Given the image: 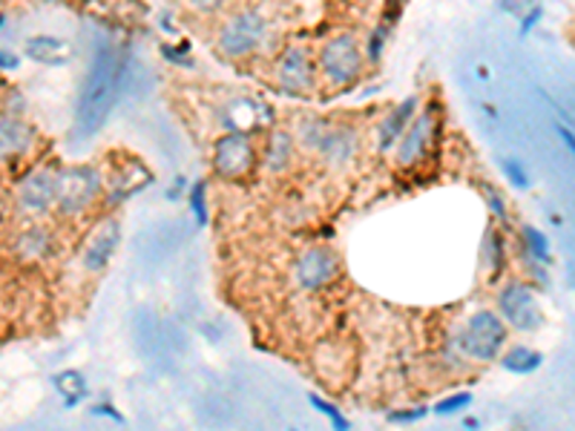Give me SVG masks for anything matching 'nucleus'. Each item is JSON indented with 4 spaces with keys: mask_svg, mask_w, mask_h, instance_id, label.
Returning <instances> with one entry per match:
<instances>
[{
    "mask_svg": "<svg viewBox=\"0 0 575 431\" xmlns=\"http://www.w3.org/2000/svg\"><path fill=\"white\" fill-rule=\"evenodd\" d=\"M104 187L102 170L93 164H75V167L58 170V190H55V205L63 215L84 213Z\"/></svg>",
    "mask_w": 575,
    "mask_h": 431,
    "instance_id": "1",
    "label": "nucleus"
},
{
    "mask_svg": "<svg viewBox=\"0 0 575 431\" xmlns=\"http://www.w3.org/2000/svg\"><path fill=\"white\" fill-rule=\"evenodd\" d=\"M463 354L478 362H495L506 342V323L495 311H478L469 316L467 328L458 337Z\"/></svg>",
    "mask_w": 575,
    "mask_h": 431,
    "instance_id": "2",
    "label": "nucleus"
},
{
    "mask_svg": "<svg viewBox=\"0 0 575 431\" xmlns=\"http://www.w3.org/2000/svg\"><path fill=\"white\" fill-rule=\"evenodd\" d=\"M268 24L257 9H242L234 18H227L225 26L219 30V53L227 58H248L265 40Z\"/></svg>",
    "mask_w": 575,
    "mask_h": 431,
    "instance_id": "3",
    "label": "nucleus"
},
{
    "mask_svg": "<svg viewBox=\"0 0 575 431\" xmlns=\"http://www.w3.org/2000/svg\"><path fill=\"white\" fill-rule=\"evenodd\" d=\"M497 316L504 319L506 328L515 331H538L544 323L541 305H538L536 291L524 282H509L504 291L497 293Z\"/></svg>",
    "mask_w": 575,
    "mask_h": 431,
    "instance_id": "4",
    "label": "nucleus"
},
{
    "mask_svg": "<svg viewBox=\"0 0 575 431\" xmlns=\"http://www.w3.org/2000/svg\"><path fill=\"white\" fill-rule=\"evenodd\" d=\"M319 67L335 86L351 84L363 72V49L354 35H337L319 53Z\"/></svg>",
    "mask_w": 575,
    "mask_h": 431,
    "instance_id": "5",
    "label": "nucleus"
},
{
    "mask_svg": "<svg viewBox=\"0 0 575 431\" xmlns=\"http://www.w3.org/2000/svg\"><path fill=\"white\" fill-rule=\"evenodd\" d=\"M254 164H257V150L245 132H227L213 147V170L222 178L248 176Z\"/></svg>",
    "mask_w": 575,
    "mask_h": 431,
    "instance_id": "6",
    "label": "nucleus"
},
{
    "mask_svg": "<svg viewBox=\"0 0 575 431\" xmlns=\"http://www.w3.org/2000/svg\"><path fill=\"white\" fill-rule=\"evenodd\" d=\"M55 190H58V170L38 167L17 187V205L30 215L47 213L55 205Z\"/></svg>",
    "mask_w": 575,
    "mask_h": 431,
    "instance_id": "7",
    "label": "nucleus"
},
{
    "mask_svg": "<svg viewBox=\"0 0 575 431\" xmlns=\"http://www.w3.org/2000/svg\"><path fill=\"white\" fill-rule=\"evenodd\" d=\"M118 245H121V224L116 219H104L102 224H95V231L90 233V240L81 247V265L90 273H102L109 259L116 256Z\"/></svg>",
    "mask_w": 575,
    "mask_h": 431,
    "instance_id": "8",
    "label": "nucleus"
},
{
    "mask_svg": "<svg viewBox=\"0 0 575 431\" xmlns=\"http://www.w3.org/2000/svg\"><path fill=\"white\" fill-rule=\"evenodd\" d=\"M435 130H437L435 109H426L423 116L412 118L409 127L403 130V136L397 139V162L403 164V167L418 164L420 159L429 153L432 139H435Z\"/></svg>",
    "mask_w": 575,
    "mask_h": 431,
    "instance_id": "9",
    "label": "nucleus"
},
{
    "mask_svg": "<svg viewBox=\"0 0 575 431\" xmlns=\"http://www.w3.org/2000/svg\"><path fill=\"white\" fill-rule=\"evenodd\" d=\"M337 268H340V259H337L335 251L317 245L300 256V263H296V282L305 291H319V288L328 286L337 277Z\"/></svg>",
    "mask_w": 575,
    "mask_h": 431,
    "instance_id": "10",
    "label": "nucleus"
},
{
    "mask_svg": "<svg viewBox=\"0 0 575 431\" xmlns=\"http://www.w3.org/2000/svg\"><path fill=\"white\" fill-rule=\"evenodd\" d=\"M277 81H280L282 93L305 95L314 84L312 55L303 47H288L277 63Z\"/></svg>",
    "mask_w": 575,
    "mask_h": 431,
    "instance_id": "11",
    "label": "nucleus"
},
{
    "mask_svg": "<svg viewBox=\"0 0 575 431\" xmlns=\"http://www.w3.org/2000/svg\"><path fill=\"white\" fill-rule=\"evenodd\" d=\"M360 147V139L357 132L351 130V127H345V124H331L328 121L326 132H322V139L317 141V150L322 159H326L331 167H342V164H349L351 159H354V153H357Z\"/></svg>",
    "mask_w": 575,
    "mask_h": 431,
    "instance_id": "12",
    "label": "nucleus"
},
{
    "mask_svg": "<svg viewBox=\"0 0 575 431\" xmlns=\"http://www.w3.org/2000/svg\"><path fill=\"white\" fill-rule=\"evenodd\" d=\"M265 121H271V109L262 107L259 101L250 98H234L227 101L225 109H222V124H225L231 132H254L259 130Z\"/></svg>",
    "mask_w": 575,
    "mask_h": 431,
    "instance_id": "13",
    "label": "nucleus"
},
{
    "mask_svg": "<svg viewBox=\"0 0 575 431\" xmlns=\"http://www.w3.org/2000/svg\"><path fill=\"white\" fill-rule=\"evenodd\" d=\"M24 55L30 61L47 63V67H63L72 61V44L67 38H55V35H35L26 40Z\"/></svg>",
    "mask_w": 575,
    "mask_h": 431,
    "instance_id": "14",
    "label": "nucleus"
},
{
    "mask_svg": "<svg viewBox=\"0 0 575 431\" xmlns=\"http://www.w3.org/2000/svg\"><path fill=\"white\" fill-rule=\"evenodd\" d=\"M35 139V130L17 116H0V162L26 153Z\"/></svg>",
    "mask_w": 575,
    "mask_h": 431,
    "instance_id": "15",
    "label": "nucleus"
},
{
    "mask_svg": "<svg viewBox=\"0 0 575 431\" xmlns=\"http://www.w3.org/2000/svg\"><path fill=\"white\" fill-rule=\"evenodd\" d=\"M418 104L420 101L414 98V95H409L403 104H397L389 116L383 118L380 127H377V147H380V150H391V147L397 144V139L403 136V130L409 127V121L414 118V113H418Z\"/></svg>",
    "mask_w": 575,
    "mask_h": 431,
    "instance_id": "16",
    "label": "nucleus"
},
{
    "mask_svg": "<svg viewBox=\"0 0 575 431\" xmlns=\"http://www.w3.org/2000/svg\"><path fill=\"white\" fill-rule=\"evenodd\" d=\"M55 392L63 400V408H75L86 400V394H90V385H86V377L81 371L67 369L61 374H55L52 380Z\"/></svg>",
    "mask_w": 575,
    "mask_h": 431,
    "instance_id": "17",
    "label": "nucleus"
},
{
    "mask_svg": "<svg viewBox=\"0 0 575 431\" xmlns=\"http://www.w3.org/2000/svg\"><path fill=\"white\" fill-rule=\"evenodd\" d=\"M291 159H294V139L285 130H273L268 139V150H265V167L271 173H282V170H288Z\"/></svg>",
    "mask_w": 575,
    "mask_h": 431,
    "instance_id": "18",
    "label": "nucleus"
},
{
    "mask_svg": "<svg viewBox=\"0 0 575 431\" xmlns=\"http://www.w3.org/2000/svg\"><path fill=\"white\" fill-rule=\"evenodd\" d=\"M501 365H504V371H509V374L527 377V374H536V371L544 365V357L538 354V351H532V348L518 346L501 357Z\"/></svg>",
    "mask_w": 575,
    "mask_h": 431,
    "instance_id": "19",
    "label": "nucleus"
},
{
    "mask_svg": "<svg viewBox=\"0 0 575 431\" xmlns=\"http://www.w3.org/2000/svg\"><path fill=\"white\" fill-rule=\"evenodd\" d=\"M521 236H524V245H527L529 256H532V263H538V265L552 263V247H550V240H547V233H541L538 228H532V224H524Z\"/></svg>",
    "mask_w": 575,
    "mask_h": 431,
    "instance_id": "20",
    "label": "nucleus"
},
{
    "mask_svg": "<svg viewBox=\"0 0 575 431\" xmlns=\"http://www.w3.org/2000/svg\"><path fill=\"white\" fill-rule=\"evenodd\" d=\"M49 245H52V240H49V233L40 231V228H30V231L17 240V251H21V256H26V259H40L44 254H49Z\"/></svg>",
    "mask_w": 575,
    "mask_h": 431,
    "instance_id": "21",
    "label": "nucleus"
},
{
    "mask_svg": "<svg viewBox=\"0 0 575 431\" xmlns=\"http://www.w3.org/2000/svg\"><path fill=\"white\" fill-rule=\"evenodd\" d=\"M483 254H486V268L497 277L501 268H504V245H501V236H497L495 231L486 233V240H483Z\"/></svg>",
    "mask_w": 575,
    "mask_h": 431,
    "instance_id": "22",
    "label": "nucleus"
},
{
    "mask_svg": "<svg viewBox=\"0 0 575 431\" xmlns=\"http://www.w3.org/2000/svg\"><path fill=\"white\" fill-rule=\"evenodd\" d=\"M187 199H190V210H193L196 215V224H208V187H204V182L190 185Z\"/></svg>",
    "mask_w": 575,
    "mask_h": 431,
    "instance_id": "23",
    "label": "nucleus"
},
{
    "mask_svg": "<svg viewBox=\"0 0 575 431\" xmlns=\"http://www.w3.org/2000/svg\"><path fill=\"white\" fill-rule=\"evenodd\" d=\"M469 406H472V394H469V392L449 394V397H444V400L437 403V406H435V415H441V417L460 415V411H467Z\"/></svg>",
    "mask_w": 575,
    "mask_h": 431,
    "instance_id": "24",
    "label": "nucleus"
},
{
    "mask_svg": "<svg viewBox=\"0 0 575 431\" xmlns=\"http://www.w3.org/2000/svg\"><path fill=\"white\" fill-rule=\"evenodd\" d=\"M308 403H312V406L317 408L319 415H326L328 420H331V426H335V429H340V431H349L351 429L349 417H342L340 408L331 406V403H328V400H322L319 394H308Z\"/></svg>",
    "mask_w": 575,
    "mask_h": 431,
    "instance_id": "25",
    "label": "nucleus"
},
{
    "mask_svg": "<svg viewBox=\"0 0 575 431\" xmlns=\"http://www.w3.org/2000/svg\"><path fill=\"white\" fill-rule=\"evenodd\" d=\"M504 170H506V176H509V182H513L518 190H527L529 176H527V170H524L521 162H515V159H506Z\"/></svg>",
    "mask_w": 575,
    "mask_h": 431,
    "instance_id": "26",
    "label": "nucleus"
},
{
    "mask_svg": "<svg viewBox=\"0 0 575 431\" xmlns=\"http://www.w3.org/2000/svg\"><path fill=\"white\" fill-rule=\"evenodd\" d=\"M429 415V408H400V411H391L389 423H418L423 417Z\"/></svg>",
    "mask_w": 575,
    "mask_h": 431,
    "instance_id": "27",
    "label": "nucleus"
},
{
    "mask_svg": "<svg viewBox=\"0 0 575 431\" xmlns=\"http://www.w3.org/2000/svg\"><path fill=\"white\" fill-rule=\"evenodd\" d=\"M483 196H486V205H490L492 213H495L497 219H501V222H504V219H506L504 196H501V193H497L495 187H490V185H483Z\"/></svg>",
    "mask_w": 575,
    "mask_h": 431,
    "instance_id": "28",
    "label": "nucleus"
},
{
    "mask_svg": "<svg viewBox=\"0 0 575 431\" xmlns=\"http://www.w3.org/2000/svg\"><path fill=\"white\" fill-rule=\"evenodd\" d=\"M187 190V178L185 176H176V185H171V190H167V199L171 201H179L181 193Z\"/></svg>",
    "mask_w": 575,
    "mask_h": 431,
    "instance_id": "29",
    "label": "nucleus"
},
{
    "mask_svg": "<svg viewBox=\"0 0 575 431\" xmlns=\"http://www.w3.org/2000/svg\"><path fill=\"white\" fill-rule=\"evenodd\" d=\"M538 21H541V9H532V12H529V15L521 21V35H529Z\"/></svg>",
    "mask_w": 575,
    "mask_h": 431,
    "instance_id": "30",
    "label": "nucleus"
},
{
    "mask_svg": "<svg viewBox=\"0 0 575 431\" xmlns=\"http://www.w3.org/2000/svg\"><path fill=\"white\" fill-rule=\"evenodd\" d=\"M17 55L15 53H7V49H0V70H15L17 67Z\"/></svg>",
    "mask_w": 575,
    "mask_h": 431,
    "instance_id": "31",
    "label": "nucleus"
},
{
    "mask_svg": "<svg viewBox=\"0 0 575 431\" xmlns=\"http://www.w3.org/2000/svg\"><path fill=\"white\" fill-rule=\"evenodd\" d=\"M93 415L95 417H109V420H116V423H125V417L118 415V411H113V408H109V406L93 408Z\"/></svg>",
    "mask_w": 575,
    "mask_h": 431,
    "instance_id": "32",
    "label": "nucleus"
},
{
    "mask_svg": "<svg viewBox=\"0 0 575 431\" xmlns=\"http://www.w3.org/2000/svg\"><path fill=\"white\" fill-rule=\"evenodd\" d=\"M559 136H561V139H564V141H567V150H573V147H575V141H573V132H570V130H564V127H559Z\"/></svg>",
    "mask_w": 575,
    "mask_h": 431,
    "instance_id": "33",
    "label": "nucleus"
},
{
    "mask_svg": "<svg viewBox=\"0 0 575 431\" xmlns=\"http://www.w3.org/2000/svg\"><path fill=\"white\" fill-rule=\"evenodd\" d=\"M0 26H3V18H0Z\"/></svg>",
    "mask_w": 575,
    "mask_h": 431,
    "instance_id": "34",
    "label": "nucleus"
}]
</instances>
